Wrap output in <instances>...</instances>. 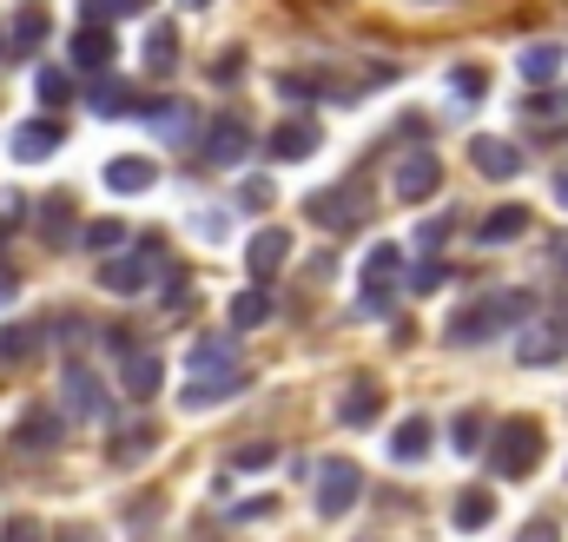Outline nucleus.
<instances>
[{
  "mask_svg": "<svg viewBox=\"0 0 568 542\" xmlns=\"http://www.w3.org/2000/svg\"><path fill=\"white\" fill-rule=\"evenodd\" d=\"M523 311H536V298L529 291H489V298H476L463 318H449V344H483V338H496V331H509Z\"/></svg>",
  "mask_w": 568,
  "mask_h": 542,
  "instance_id": "1",
  "label": "nucleus"
},
{
  "mask_svg": "<svg viewBox=\"0 0 568 542\" xmlns=\"http://www.w3.org/2000/svg\"><path fill=\"white\" fill-rule=\"evenodd\" d=\"M542 463V423L536 416H503L489 436V470L496 476H529Z\"/></svg>",
  "mask_w": 568,
  "mask_h": 542,
  "instance_id": "2",
  "label": "nucleus"
},
{
  "mask_svg": "<svg viewBox=\"0 0 568 542\" xmlns=\"http://www.w3.org/2000/svg\"><path fill=\"white\" fill-rule=\"evenodd\" d=\"M357 496H364V470L351 463V456H337V463H317V516H351L357 510Z\"/></svg>",
  "mask_w": 568,
  "mask_h": 542,
  "instance_id": "3",
  "label": "nucleus"
},
{
  "mask_svg": "<svg viewBox=\"0 0 568 542\" xmlns=\"http://www.w3.org/2000/svg\"><path fill=\"white\" fill-rule=\"evenodd\" d=\"M60 391H67V410H73V416H87V423H106V416H113V398H106V384H100V378H93L80 358L60 371Z\"/></svg>",
  "mask_w": 568,
  "mask_h": 542,
  "instance_id": "4",
  "label": "nucleus"
},
{
  "mask_svg": "<svg viewBox=\"0 0 568 542\" xmlns=\"http://www.w3.org/2000/svg\"><path fill=\"white\" fill-rule=\"evenodd\" d=\"M397 278H404V245H377L364 259V311H384V298H397Z\"/></svg>",
  "mask_w": 568,
  "mask_h": 542,
  "instance_id": "5",
  "label": "nucleus"
},
{
  "mask_svg": "<svg viewBox=\"0 0 568 542\" xmlns=\"http://www.w3.org/2000/svg\"><path fill=\"white\" fill-rule=\"evenodd\" d=\"M390 185H397V199H404V205H424L429 192L443 185V159H436V152H404Z\"/></svg>",
  "mask_w": 568,
  "mask_h": 542,
  "instance_id": "6",
  "label": "nucleus"
},
{
  "mask_svg": "<svg viewBox=\"0 0 568 542\" xmlns=\"http://www.w3.org/2000/svg\"><path fill=\"white\" fill-rule=\"evenodd\" d=\"M245 152H252V127H245L239 113H219V120L205 127V159H212V165H239Z\"/></svg>",
  "mask_w": 568,
  "mask_h": 542,
  "instance_id": "7",
  "label": "nucleus"
},
{
  "mask_svg": "<svg viewBox=\"0 0 568 542\" xmlns=\"http://www.w3.org/2000/svg\"><path fill=\"white\" fill-rule=\"evenodd\" d=\"M199 378H239L232 364H239V344H232V331H205L199 344H192V358H185Z\"/></svg>",
  "mask_w": 568,
  "mask_h": 542,
  "instance_id": "8",
  "label": "nucleus"
},
{
  "mask_svg": "<svg viewBox=\"0 0 568 542\" xmlns=\"http://www.w3.org/2000/svg\"><path fill=\"white\" fill-rule=\"evenodd\" d=\"M140 113L152 120V133H159V139H172V145H185V139H199V113H192L185 100H145Z\"/></svg>",
  "mask_w": 568,
  "mask_h": 542,
  "instance_id": "9",
  "label": "nucleus"
},
{
  "mask_svg": "<svg viewBox=\"0 0 568 542\" xmlns=\"http://www.w3.org/2000/svg\"><path fill=\"white\" fill-rule=\"evenodd\" d=\"M60 436H67V416H53L47 404H33L13 423V450H60Z\"/></svg>",
  "mask_w": 568,
  "mask_h": 542,
  "instance_id": "10",
  "label": "nucleus"
},
{
  "mask_svg": "<svg viewBox=\"0 0 568 542\" xmlns=\"http://www.w3.org/2000/svg\"><path fill=\"white\" fill-rule=\"evenodd\" d=\"M284 259H291V232H284V225L252 232V245H245V265H252V278H278Z\"/></svg>",
  "mask_w": 568,
  "mask_h": 542,
  "instance_id": "11",
  "label": "nucleus"
},
{
  "mask_svg": "<svg viewBox=\"0 0 568 542\" xmlns=\"http://www.w3.org/2000/svg\"><path fill=\"white\" fill-rule=\"evenodd\" d=\"M469 159H476V172H483V179H516V172L529 165V159H523L509 139H489V133L469 139Z\"/></svg>",
  "mask_w": 568,
  "mask_h": 542,
  "instance_id": "12",
  "label": "nucleus"
},
{
  "mask_svg": "<svg viewBox=\"0 0 568 542\" xmlns=\"http://www.w3.org/2000/svg\"><path fill=\"white\" fill-rule=\"evenodd\" d=\"M364 219V205L351 199V192H311V225H324V232H351Z\"/></svg>",
  "mask_w": 568,
  "mask_h": 542,
  "instance_id": "13",
  "label": "nucleus"
},
{
  "mask_svg": "<svg viewBox=\"0 0 568 542\" xmlns=\"http://www.w3.org/2000/svg\"><path fill=\"white\" fill-rule=\"evenodd\" d=\"M159 384H165V364H159L152 351L126 358V371H120V391H126L133 404H152V398H159Z\"/></svg>",
  "mask_w": 568,
  "mask_h": 542,
  "instance_id": "14",
  "label": "nucleus"
},
{
  "mask_svg": "<svg viewBox=\"0 0 568 542\" xmlns=\"http://www.w3.org/2000/svg\"><path fill=\"white\" fill-rule=\"evenodd\" d=\"M172 67H179V27L172 20H152V33H145V73L165 80Z\"/></svg>",
  "mask_w": 568,
  "mask_h": 542,
  "instance_id": "15",
  "label": "nucleus"
},
{
  "mask_svg": "<svg viewBox=\"0 0 568 542\" xmlns=\"http://www.w3.org/2000/svg\"><path fill=\"white\" fill-rule=\"evenodd\" d=\"M317 152V127L311 120H284L278 133H272V159L278 165H297V159H311Z\"/></svg>",
  "mask_w": 568,
  "mask_h": 542,
  "instance_id": "16",
  "label": "nucleus"
},
{
  "mask_svg": "<svg viewBox=\"0 0 568 542\" xmlns=\"http://www.w3.org/2000/svg\"><path fill=\"white\" fill-rule=\"evenodd\" d=\"M562 351H568V338L556 331V324H529L523 344H516V364H556Z\"/></svg>",
  "mask_w": 568,
  "mask_h": 542,
  "instance_id": "17",
  "label": "nucleus"
},
{
  "mask_svg": "<svg viewBox=\"0 0 568 542\" xmlns=\"http://www.w3.org/2000/svg\"><path fill=\"white\" fill-rule=\"evenodd\" d=\"M40 239L47 245H67L73 239V192H47L40 199Z\"/></svg>",
  "mask_w": 568,
  "mask_h": 542,
  "instance_id": "18",
  "label": "nucleus"
},
{
  "mask_svg": "<svg viewBox=\"0 0 568 542\" xmlns=\"http://www.w3.org/2000/svg\"><path fill=\"white\" fill-rule=\"evenodd\" d=\"M523 232H529V205H496V212L476 225L483 245H509V239H523Z\"/></svg>",
  "mask_w": 568,
  "mask_h": 542,
  "instance_id": "19",
  "label": "nucleus"
},
{
  "mask_svg": "<svg viewBox=\"0 0 568 542\" xmlns=\"http://www.w3.org/2000/svg\"><path fill=\"white\" fill-rule=\"evenodd\" d=\"M145 278H152V259H106V265H100V284H106L113 298L145 291Z\"/></svg>",
  "mask_w": 568,
  "mask_h": 542,
  "instance_id": "20",
  "label": "nucleus"
},
{
  "mask_svg": "<svg viewBox=\"0 0 568 542\" xmlns=\"http://www.w3.org/2000/svg\"><path fill=\"white\" fill-rule=\"evenodd\" d=\"M53 145H60L53 120H20L13 127V159H53Z\"/></svg>",
  "mask_w": 568,
  "mask_h": 542,
  "instance_id": "21",
  "label": "nucleus"
},
{
  "mask_svg": "<svg viewBox=\"0 0 568 542\" xmlns=\"http://www.w3.org/2000/svg\"><path fill=\"white\" fill-rule=\"evenodd\" d=\"M106 60H113V33H106V27L73 33V67H80V73H106Z\"/></svg>",
  "mask_w": 568,
  "mask_h": 542,
  "instance_id": "22",
  "label": "nucleus"
},
{
  "mask_svg": "<svg viewBox=\"0 0 568 542\" xmlns=\"http://www.w3.org/2000/svg\"><path fill=\"white\" fill-rule=\"evenodd\" d=\"M377 404H384V398H377V384H371V378H357V384L344 391V404H337V416H344L351 430H364V423L377 416Z\"/></svg>",
  "mask_w": 568,
  "mask_h": 542,
  "instance_id": "23",
  "label": "nucleus"
},
{
  "mask_svg": "<svg viewBox=\"0 0 568 542\" xmlns=\"http://www.w3.org/2000/svg\"><path fill=\"white\" fill-rule=\"evenodd\" d=\"M145 100L126 87V80H100L93 87V113H106V120H120V113H140Z\"/></svg>",
  "mask_w": 568,
  "mask_h": 542,
  "instance_id": "24",
  "label": "nucleus"
},
{
  "mask_svg": "<svg viewBox=\"0 0 568 542\" xmlns=\"http://www.w3.org/2000/svg\"><path fill=\"white\" fill-rule=\"evenodd\" d=\"M496 523V496L489 490H463L456 496V530H489Z\"/></svg>",
  "mask_w": 568,
  "mask_h": 542,
  "instance_id": "25",
  "label": "nucleus"
},
{
  "mask_svg": "<svg viewBox=\"0 0 568 542\" xmlns=\"http://www.w3.org/2000/svg\"><path fill=\"white\" fill-rule=\"evenodd\" d=\"M523 73H529L536 87H542V80H556V73H562V47H556V40H536V47H523Z\"/></svg>",
  "mask_w": 568,
  "mask_h": 542,
  "instance_id": "26",
  "label": "nucleus"
},
{
  "mask_svg": "<svg viewBox=\"0 0 568 542\" xmlns=\"http://www.w3.org/2000/svg\"><path fill=\"white\" fill-rule=\"evenodd\" d=\"M265 318H272V298H265V291H258V284H252V291H239V298H232V331H258V324H265Z\"/></svg>",
  "mask_w": 568,
  "mask_h": 542,
  "instance_id": "27",
  "label": "nucleus"
},
{
  "mask_svg": "<svg viewBox=\"0 0 568 542\" xmlns=\"http://www.w3.org/2000/svg\"><path fill=\"white\" fill-rule=\"evenodd\" d=\"M40 351V331L33 324H0V364H27Z\"/></svg>",
  "mask_w": 568,
  "mask_h": 542,
  "instance_id": "28",
  "label": "nucleus"
},
{
  "mask_svg": "<svg viewBox=\"0 0 568 542\" xmlns=\"http://www.w3.org/2000/svg\"><path fill=\"white\" fill-rule=\"evenodd\" d=\"M106 185H113V192H145V185H152V165H145V159H113V165H106Z\"/></svg>",
  "mask_w": 568,
  "mask_h": 542,
  "instance_id": "29",
  "label": "nucleus"
},
{
  "mask_svg": "<svg viewBox=\"0 0 568 542\" xmlns=\"http://www.w3.org/2000/svg\"><path fill=\"white\" fill-rule=\"evenodd\" d=\"M47 40V7H20V20H13V53H33Z\"/></svg>",
  "mask_w": 568,
  "mask_h": 542,
  "instance_id": "30",
  "label": "nucleus"
},
{
  "mask_svg": "<svg viewBox=\"0 0 568 542\" xmlns=\"http://www.w3.org/2000/svg\"><path fill=\"white\" fill-rule=\"evenodd\" d=\"M33 93H40L47 107H67V100H73V73H67V67H40V73H33Z\"/></svg>",
  "mask_w": 568,
  "mask_h": 542,
  "instance_id": "31",
  "label": "nucleus"
},
{
  "mask_svg": "<svg viewBox=\"0 0 568 542\" xmlns=\"http://www.w3.org/2000/svg\"><path fill=\"white\" fill-rule=\"evenodd\" d=\"M390 450H397L404 463H417V456L429 450V416H410V423H404V430L390 436Z\"/></svg>",
  "mask_w": 568,
  "mask_h": 542,
  "instance_id": "32",
  "label": "nucleus"
},
{
  "mask_svg": "<svg viewBox=\"0 0 568 542\" xmlns=\"http://www.w3.org/2000/svg\"><path fill=\"white\" fill-rule=\"evenodd\" d=\"M152 443H159L152 430H133V436H113V443H106V456H113V463H140Z\"/></svg>",
  "mask_w": 568,
  "mask_h": 542,
  "instance_id": "33",
  "label": "nucleus"
},
{
  "mask_svg": "<svg viewBox=\"0 0 568 542\" xmlns=\"http://www.w3.org/2000/svg\"><path fill=\"white\" fill-rule=\"evenodd\" d=\"M449 443H456L463 456H469V450H483V416H476V410H463V416L449 423Z\"/></svg>",
  "mask_w": 568,
  "mask_h": 542,
  "instance_id": "34",
  "label": "nucleus"
},
{
  "mask_svg": "<svg viewBox=\"0 0 568 542\" xmlns=\"http://www.w3.org/2000/svg\"><path fill=\"white\" fill-rule=\"evenodd\" d=\"M87 245H93V252H120V245H126V225H120V219H100V225H87Z\"/></svg>",
  "mask_w": 568,
  "mask_h": 542,
  "instance_id": "35",
  "label": "nucleus"
},
{
  "mask_svg": "<svg viewBox=\"0 0 568 542\" xmlns=\"http://www.w3.org/2000/svg\"><path fill=\"white\" fill-rule=\"evenodd\" d=\"M265 463H278V443H245V450H232V470H265Z\"/></svg>",
  "mask_w": 568,
  "mask_h": 542,
  "instance_id": "36",
  "label": "nucleus"
},
{
  "mask_svg": "<svg viewBox=\"0 0 568 542\" xmlns=\"http://www.w3.org/2000/svg\"><path fill=\"white\" fill-rule=\"evenodd\" d=\"M145 0H87V20L93 27H106V20H120V13H140Z\"/></svg>",
  "mask_w": 568,
  "mask_h": 542,
  "instance_id": "37",
  "label": "nucleus"
},
{
  "mask_svg": "<svg viewBox=\"0 0 568 542\" xmlns=\"http://www.w3.org/2000/svg\"><path fill=\"white\" fill-rule=\"evenodd\" d=\"M449 87H456V93H463V107H469V100H483V87H489V80H483V67H456V73H449Z\"/></svg>",
  "mask_w": 568,
  "mask_h": 542,
  "instance_id": "38",
  "label": "nucleus"
},
{
  "mask_svg": "<svg viewBox=\"0 0 568 542\" xmlns=\"http://www.w3.org/2000/svg\"><path fill=\"white\" fill-rule=\"evenodd\" d=\"M0 542H47V530H40V516H7Z\"/></svg>",
  "mask_w": 568,
  "mask_h": 542,
  "instance_id": "39",
  "label": "nucleus"
},
{
  "mask_svg": "<svg viewBox=\"0 0 568 542\" xmlns=\"http://www.w3.org/2000/svg\"><path fill=\"white\" fill-rule=\"evenodd\" d=\"M13 225H27V199L0 192V232H13Z\"/></svg>",
  "mask_w": 568,
  "mask_h": 542,
  "instance_id": "40",
  "label": "nucleus"
},
{
  "mask_svg": "<svg viewBox=\"0 0 568 542\" xmlns=\"http://www.w3.org/2000/svg\"><path fill=\"white\" fill-rule=\"evenodd\" d=\"M443 278H449V265H417V271H410V284H417V291H436Z\"/></svg>",
  "mask_w": 568,
  "mask_h": 542,
  "instance_id": "41",
  "label": "nucleus"
},
{
  "mask_svg": "<svg viewBox=\"0 0 568 542\" xmlns=\"http://www.w3.org/2000/svg\"><path fill=\"white\" fill-rule=\"evenodd\" d=\"M265 205H272V185H265V179H252V185H245V212H265Z\"/></svg>",
  "mask_w": 568,
  "mask_h": 542,
  "instance_id": "42",
  "label": "nucleus"
},
{
  "mask_svg": "<svg viewBox=\"0 0 568 542\" xmlns=\"http://www.w3.org/2000/svg\"><path fill=\"white\" fill-rule=\"evenodd\" d=\"M516 542H562V536H556V523H549V516H536V523H529Z\"/></svg>",
  "mask_w": 568,
  "mask_h": 542,
  "instance_id": "43",
  "label": "nucleus"
},
{
  "mask_svg": "<svg viewBox=\"0 0 568 542\" xmlns=\"http://www.w3.org/2000/svg\"><path fill=\"white\" fill-rule=\"evenodd\" d=\"M239 73H245V53H225V60L212 67V80H239Z\"/></svg>",
  "mask_w": 568,
  "mask_h": 542,
  "instance_id": "44",
  "label": "nucleus"
},
{
  "mask_svg": "<svg viewBox=\"0 0 568 542\" xmlns=\"http://www.w3.org/2000/svg\"><path fill=\"white\" fill-rule=\"evenodd\" d=\"M568 100L562 93H556V87H549V93H536V100H529V113H562Z\"/></svg>",
  "mask_w": 568,
  "mask_h": 542,
  "instance_id": "45",
  "label": "nucleus"
},
{
  "mask_svg": "<svg viewBox=\"0 0 568 542\" xmlns=\"http://www.w3.org/2000/svg\"><path fill=\"white\" fill-rule=\"evenodd\" d=\"M60 542H106L93 523H73V530H60Z\"/></svg>",
  "mask_w": 568,
  "mask_h": 542,
  "instance_id": "46",
  "label": "nucleus"
},
{
  "mask_svg": "<svg viewBox=\"0 0 568 542\" xmlns=\"http://www.w3.org/2000/svg\"><path fill=\"white\" fill-rule=\"evenodd\" d=\"M7 298H13V271L0 265V304H7Z\"/></svg>",
  "mask_w": 568,
  "mask_h": 542,
  "instance_id": "47",
  "label": "nucleus"
},
{
  "mask_svg": "<svg viewBox=\"0 0 568 542\" xmlns=\"http://www.w3.org/2000/svg\"><path fill=\"white\" fill-rule=\"evenodd\" d=\"M556 199L568 205V172H556Z\"/></svg>",
  "mask_w": 568,
  "mask_h": 542,
  "instance_id": "48",
  "label": "nucleus"
},
{
  "mask_svg": "<svg viewBox=\"0 0 568 542\" xmlns=\"http://www.w3.org/2000/svg\"><path fill=\"white\" fill-rule=\"evenodd\" d=\"M556 252H562V271H568V239H556Z\"/></svg>",
  "mask_w": 568,
  "mask_h": 542,
  "instance_id": "49",
  "label": "nucleus"
},
{
  "mask_svg": "<svg viewBox=\"0 0 568 542\" xmlns=\"http://www.w3.org/2000/svg\"><path fill=\"white\" fill-rule=\"evenodd\" d=\"M192 7H205V0H192Z\"/></svg>",
  "mask_w": 568,
  "mask_h": 542,
  "instance_id": "50",
  "label": "nucleus"
},
{
  "mask_svg": "<svg viewBox=\"0 0 568 542\" xmlns=\"http://www.w3.org/2000/svg\"><path fill=\"white\" fill-rule=\"evenodd\" d=\"M562 338H568V331H562Z\"/></svg>",
  "mask_w": 568,
  "mask_h": 542,
  "instance_id": "51",
  "label": "nucleus"
}]
</instances>
